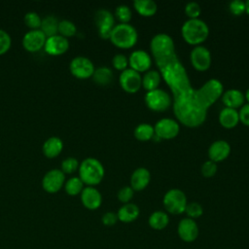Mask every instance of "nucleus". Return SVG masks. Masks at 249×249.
<instances>
[{"label": "nucleus", "instance_id": "nucleus-1", "mask_svg": "<svg viewBox=\"0 0 249 249\" xmlns=\"http://www.w3.org/2000/svg\"><path fill=\"white\" fill-rule=\"evenodd\" d=\"M152 55L173 96V112L188 127L201 125L207 117L199 89L192 87L185 66L179 59L173 39L165 34L155 35L150 43Z\"/></svg>", "mask_w": 249, "mask_h": 249}, {"label": "nucleus", "instance_id": "nucleus-2", "mask_svg": "<svg viewBox=\"0 0 249 249\" xmlns=\"http://www.w3.org/2000/svg\"><path fill=\"white\" fill-rule=\"evenodd\" d=\"M181 35L186 43L194 47L201 45L209 36V27L200 18L186 20L181 27Z\"/></svg>", "mask_w": 249, "mask_h": 249}, {"label": "nucleus", "instance_id": "nucleus-3", "mask_svg": "<svg viewBox=\"0 0 249 249\" xmlns=\"http://www.w3.org/2000/svg\"><path fill=\"white\" fill-rule=\"evenodd\" d=\"M79 177L87 186L98 185L105 175V169L100 160L95 158H86L79 164Z\"/></svg>", "mask_w": 249, "mask_h": 249}, {"label": "nucleus", "instance_id": "nucleus-4", "mask_svg": "<svg viewBox=\"0 0 249 249\" xmlns=\"http://www.w3.org/2000/svg\"><path fill=\"white\" fill-rule=\"evenodd\" d=\"M109 40L119 49L127 50L133 48L138 41V33L129 23H119L112 29Z\"/></svg>", "mask_w": 249, "mask_h": 249}, {"label": "nucleus", "instance_id": "nucleus-5", "mask_svg": "<svg viewBox=\"0 0 249 249\" xmlns=\"http://www.w3.org/2000/svg\"><path fill=\"white\" fill-rule=\"evenodd\" d=\"M187 203V196L180 189L168 190L162 198V204L166 213L172 215H180L184 213Z\"/></svg>", "mask_w": 249, "mask_h": 249}, {"label": "nucleus", "instance_id": "nucleus-6", "mask_svg": "<svg viewBox=\"0 0 249 249\" xmlns=\"http://www.w3.org/2000/svg\"><path fill=\"white\" fill-rule=\"evenodd\" d=\"M146 106L154 112H164L166 111L171 103L172 98L170 94L161 89H156L154 90L147 91L144 97Z\"/></svg>", "mask_w": 249, "mask_h": 249}, {"label": "nucleus", "instance_id": "nucleus-7", "mask_svg": "<svg viewBox=\"0 0 249 249\" xmlns=\"http://www.w3.org/2000/svg\"><path fill=\"white\" fill-rule=\"evenodd\" d=\"M204 105L208 109L211 107L223 94V84L218 79H210L199 88Z\"/></svg>", "mask_w": 249, "mask_h": 249}, {"label": "nucleus", "instance_id": "nucleus-8", "mask_svg": "<svg viewBox=\"0 0 249 249\" xmlns=\"http://www.w3.org/2000/svg\"><path fill=\"white\" fill-rule=\"evenodd\" d=\"M70 72L78 79H88L94 72L93 62L84 55H77L72 58L69 64Z\"/></svg>", "mask_w": 249, "mask_h": 249}, {"label": "nucleus", "instance_id": "nucleus-9", "mask_svg": "<svg viewBox=\"0 0 249 249\" xmlns=\"http://www.w3.org/2000/svg\"><path fill=\"white\" fill-rule=\"evenodd\" d=\"M94 22L98 30V35L102 39H109L115 24L113 14L106 9H99L94 15Z\"/></svg>", "mask_w": 249, "mask_h": 249}, {"label": "nucleus", "instance_id": "nucleus-10", "mask_svg": "<svg viewBox=\"0 0 249 249\" xmlns=\"http://www.w3.org/2000/svg\"><path fill=\"white\" fill-rule=\"evenodd\" d=\"M155 135L160 140H170L175 138L180 132L179 123L170 118H163L159 120L154 125Z\"/></svg>", "mask_w": 249, "mask_h": 249}, {"label": "nucleus", "instance_id": "nucleus-11", "mask_svg": "<svg viewBox=\"0 0 249 249\" xmlns=\"http://www.w3.org/2000/svg\"><path fill=\"white\" fill-rule=\"evenodd\" d=\"M190 59L193 67L198 72L207 71L212 62L210 51L201 45L193 48L190 53Z\"/></svg>", "mask_w": 249, "mask_h": 249}, {"label": "nucleus", "instance_id": "nucleus-12", "mask_svg": "<svg viewBox=\"0 0 249 249\" xmlns=\"http://www.w3.org/2000/svg\"><path fill=\"white\" fill-rule=\"evenodd\" d=\"M121 88L127 93H135L142 87V76L140 73L130 69L129 67L121 72L119 76Z\"/></svg>", "mask_w": 249, "mask_h": 249}, {"label": "nucleus", "instance_id": "nucleus-13", "mask_svg": "<svg viewBox=\"0 0 249 249\" xmlns=\"http://www.w3.org/2000/svg\"><path fill=\"white\" fill-rule=\"evenodd\" d=\"M65 183V174L61 169L53 168L42 178V187L48 193H56Z\"/></svg>", "mask_w": 249, "mask_h": 249}, {"label": "nucleus", "instance_id": "nucleus-14", "mask_svg": "<svg viewBox=\"0 0 249 249\" xmlns=\"http://www.w3.org/2000/svg\"><path fill=\"white\" fill-rule=\"evenodd\" d=\"M128 66L130 69L140 74L145 73L151 69L152 57L150 53H148L146 51H133L128 56Z\"/></svg>", "mask_w": 249, "mask_h": 249}, {"label": "nucleus", "instance_id": "nucleus-15", "mask_svg": "<svg viewBox=\"0 0 249 249\" xmlns=\"http://www.w3.org/2000/svg\"><path fill=\"white\" fill-rule=\"evenodd\" d=\"M177 233L180 239L184 242H193L198 236V226L195 220L188 217L183 218L178 223Z\"/></svg>", "mask_w": 249, "mask_h": 249}, {"label": "nucleus", "instance_id": "nucleus-16", "mask_svg": "<svg viewBox=\"0 0 249 249\" xmlns=\"http://www.w3.org/2000/svg\"><path fill=\"white\" fill-rule=\"evenodd\" d=\"M46 39L47 36L40 28L30 29L23 35L22 45L29 52H37L44 47Z\"/></svg>", "mask_w": 249, "mask_h": 249}, {"label": "nucleus", "instance_id": "nucleus-17", "mask_svg": "<svg viewBox=\"0 0 249 249\" xmlns=\"http://www.w3.org/2000/svg\"><path fill=\"white\" fill-rule=\"evenodd\" d=\"M69 48V41L66 37L55 34L50 37H47L44 49L45 51L52 55H59L65 53Z\"/></svg>", "mask_w": 249, "mask_h": 249}, {"label": "nucleus", "instance_id": "nucleus-18", "mask_svg": "<svg viewBox=\"0 0 249 249\" xmlns=\"http://www.w3.org/2000/svg\"><path fill=\"white\" fill-rule=\"evenodd\" d=\"M207 154L209 160L216 163L223 161L231 154V145L226 140H216L209 146Z\"/></svg>", "mask_w": 249, "mask_h": 249}, {"label": "nucleus", "instance_id": "nucleus-19", "mask_svg": "<svg viewBox=\"0 0 249 249\" xmlns=\"http://www.w3.org/2000/svg\"><path fill=\"white\" fill-rule=\"evenodd\" d=\"M81 201L87 209L95 210L99 208L102 203V196L96 188L87 186L81 193Z\"/></svg>", "mask_w": 249, "mask_h": 249}, {"label": "nucleus", "instance_id": "nucleus-20", "mask_svg": "<svg viewBox=\"0 0 249 249\" xmlns=\"http://www.w3.org/2000/svg\"><path fill=\"white\" fill-rule=\"evenodd\" d=\"M151 182V173L145 167H138L133 170L130 176V187L134 192L143 191Z\"/></svg>", "mask_w": 249, "mask_h": 249}, {"label": "nucleus", "instance_id": "nucleus-21", "mask_svg": "<svg viewBox=\"0 0 249 249\" xmlns=\"http://www.w3.org/2000/svg\"><path fill=\"white\" fill-rule=\"evenodd\" d=\"M221 98L225 107L235 109V110L242 107L245 102L244 93L241 90L236 89H231L224 91Z\"/></svg>", "mask_w": 249, "mask_h": 249}, {"label": "nucleus", "instance_id": "nucleus-22", "mask_svg": "<svg viewBox=\"0 0 249 249\" xmlns=\"http://www.w3.org/2000/svg\"><path fill=\"white\" fill-rule=\"evenodd\" d=\"M139 214H140L139 207L132 202L123 204L117 212L119 221L124 224L134 222L139 217Z\"/></svg>", "mask_w": 249, "mask_h": 249}, {"label": "nucleus", "instance_id": "nucleus-23", "mask_svg": "<svg viewBox=\"0 0 249 249\" xmlns=\"http://www.w3.org/2000/svg\"><path fill=\"white\" fill-rule=\"evenodd\" d=\"M219 123L220 124L227 129H231L235 127L239 123L238 111L235 109L224 107L219 113Z\"/></svg>", "mask_w": 249, "mask_h": 249}, {"label": "nucleus", "instance_id": "nucleus-24", "mask_svg": "<svg viewBox=\"0 0 249 249\" xmlns=\"http://www.w3.org/2000/svg\"><path fill=\"white\" fill-rule=\"evenodd\" d=\"M63 149V141L58 136H51L47 138L42 146V151L47 158L57 157Z\"/></svg>", "mask_w": 249, "mask_h": 249}, {"label": "nucleus", "instance_id": "nucleus-25", "mask_svg": "<svg viewBox=\"0 0 249 249\" xmlns=\"http://www.w3.org/2000/svg\"><path fill=\"white\" fill-rule=\"evenodd\" d=\"M133 8L141 17L145 18L155 16L158 11V5L153 0H135Z\"/></svg>", "mask_w": 249, "mask_h": 249}, {"label": "nucleus", "instance_id": "nucleus-26", "mask_svg": "<svg viewBox=\"0 0 249 249\" xmlns=\"http://www.w3.org/2000/svg\"><path fill=\"white\" fill-rule=\"evenodd\" d=\"M148 224L150 228H152L153 230L161 231L168 226L169 216L165 211H154L148 218Z\"/></svg>", "mask_w": 249, "mask_h": 249}, {"label": "nucleus", "instance_id": "nucleus-27", "mask_svg": "<svg viewBox=\"0 0 249 249\" xmlns=\"http://www.w3.org/2000/svg\"><path fill=\"white\" fill-rule=\"evenodd\" d=\"M161 79L160 71L150 69L142 76V88L147 91L159 89Z\"/></svg>", "mask_w": 249, "mask_h": 249}, {"label": "nucleus", "instance_id": "nucleus-28", "mask_svg": "<svg viewBox=\"0 0 249 249\" xmlns=\"http://www.w3.org/2000/svg\"><path fill=\"white\" fill-rule=\"evenodd\" d=\"M113 71L107 66H100L94 69L92 80L100 86H108L113 80Z\"/></svg>", "mask_w": 249, "mask_h": 249}, {"label": "nucleus", "instance_id": "nucleus-29", "mask_svg": "<svg viewBox=\"0 0 249 249\" xmlns=\"http://www.w3.org/2000/svg\"><path fill=\"white\" fill-rule=\"evenodd\" d=\"M58 22L59 20L57 19L56 17L53 15L46 16L42 18L40 29L43 31V33L47 37L55 35L57 34V30H58Z\"/></svg>", "mask_w": 249, "mask_h": 249}, {"label": "nucleus", "instance_id": "nucleus-30", "mask_svg": "<svg viewBox=\"0 0 249 249\" xmlns=\"http://www.w3.org/2000/svg\"><path fill=\"white\" fill-rule=\"evenodd\" d=\"M134 137L141 141V142H146L149 141L151 139L154 138L155 136V130H154V126L150 124L147 123H142L139 124L133 131Z\"/></svg>", "mask_w": 249, "mask_h": 249}, {"label": "nucleus", "instance_id": "nucleus-31", "mask_svg": "<svg viewBox=\"0 0 249 249\" xmlns=\"http://www.w3.org/2000/svg\"><path fill=\"white\" fill-rule=\"evenodd\" d=\"M84 185L85 184L79 176H73L65 181L64 189L69 196H77L82 193L83 189L85 188Z\"/></svg>", "mask_w": 249, "mask_h": 249}, {"label": "nucleus", "instance_id": "nucleus-32", "mask_svg": "<svg viewBox=\"0 0 249 249\" xmlns=\"http://www.w3.org/2000/svg\"><path fill=\"white\" fill-rule=\"evenodd\" d=\"M57 32L58 34L67 38L69 36H73L77 32V27L73 21L64 18L62 20H59Z\"/></svg>", "mask_w": 249, "mask_h": 249}, {"label": "nucleus", "instance_id": "nucleus-33", "mask_svg": "<svg viewBox=\"0 0 249 249\" xmlns=\"http://www.w3.org/2000/svg\"><path fill=\"white\" fill-rule=\"evenodd\" d=\"M115 17L120 23H129L132 18V12L126 5H119L115 10Z\"/></svg>", "mask_w": 249, "mask_h": 249}, {"label": "nucleus", "instance_id": "nucleus-34", "mask_svg": "<svg viewBox=\"0 0 249 249\" xmlns=\"http://www.w3.org/2000/svg\"><path fill=\"white\" fill-rule=\"evenodd\" d=\"M185 213L188 218L195 220V219H197L202 216L203 208H202L201 204H199L198 202H196V201L188 202L186 209H185Z\"/></svg>", "mask_w": 249, "mask_h": 249}, {"label": "nucleus", "instance_id": "nucleus-35", "mask_svg": "<svg viewBox=\"0 0 249 249\" xmlns=\"http://www.w3.org/2000/svg\"><path fill=\"white\" fill-rule=\"evenodd\" d=\"M24 22L25 24L30 27L31 29H38L41 26L42 18H40L39 14L34 11H29L24 15Z\"/></svg>", "mask_w": 249, "mask_h": 249}, {"label": "nucleus", "instance_id": "nucleus-36", "mask_svg": "<svg viewBox=\"0 0 249 249\" xmlns=\"http://www.w3.org/2000/svg\"><path fill=\"white\" fill-rule=\"evenodd\" d=\"M112 65L118 71H124L128 68V57L124 53H117L112 58Z\"/></svg>", "mask_w": 249, "mask_h": 249}, {"label": "nucleus", "instance_id": "nucleus-37", "mask_svg": "<svg viewBox=\"0 0 249 249\" xmlns=\"http://www.w3.org/2000/svg\"><path fill=\"white\" fill-rule=\"evenodd\" d=\"M79 164L80 162L78 161V160L74 157H68L65 158L62 161H61V170L63 171V173H73L74 171H76L79 168Z\"/></svg>", "mask_w": 249, "mask_h": 249}, {"label": "nucleus", "instance_id": "nucleus-38", "mask_svg": "<svg viewBox=\"0 0 249 249\" xmlns=\"http://www.w3.org/2000/svg\"><path fill=\"white\" fill-rule=\"evenodd\" d=\"M201 13V8L196 2H189L185 6V14L189 18V19L199 18Z\"/></svg>", "mask_w": 249, "mask_h": 249}, {"label": "nucleus", "instance_id": "nucleus-39", "mask_svg": "<svg viewBox=\"0 0 249 249\" xmlns=\"http://www.w3.org/2000/svg\"><path fill=\"white\" fill-rule=\"evenodd\" d=\"M133 196H134V191H133V189H132L130 186H124V187H123L122 189L119 190V192H118V194H117L118 199H119L123 204H125V203L130 202L131 199L133 198Z\"/></svg>", "mask_w": 249, "mask_h": 249}, {"label": "nucleus", "instance_id": "nucleus-40", "mask_svg": "<svg viewBox=\"0 0 249 249\" xmlns=\"http://www.w3.org/2000/svg\"><path fill=\"white\" fill-rule=\"evenodd\" d=\"M218 170L217 163L212 160H206L201 165V174L205 178H211L213 177Z\"/></svg>", "mask_w": 249, "mask_h": 249}, {"label": "nucleus", "instance_id": "nucleus-41", "mask_svg": "<svg viewBox=\"0 0 249 249\" xmlns=\"http://www.w3.org/2000/svg\"><path fill=\"white\" fill-rule=\"evenodd\" d=\"M229 10L233 16L240 17L245 13V2L241 0H233L229 4Z\"/></svg>", "mask_w": 249, "mask_h": 249}, {"label": "nucleus", "instance_id": "nucleus-42", "mask_svg": "<svg viewBox=\"0 0 249 249\" xmlns=\"http://www.w3.org/2000/svg\"><path fill=\"white\" fill-rule=\"evenodd\" d=\"M12 39L10 34L4 29L0 28V54L5 53L11 47Z\"/></svg>", "mask_w": 249, "mask_h": 249}, {"label": "nucleus", "instance_id": "nucleus-43", "mask_svg": "<svg viewBox=\"0 0 249 249\" xmlns=\"http://www.w3.org/2000/svg\"><path fill=\"white\" fill-rule=\"evenodd\" d=\"M118 221H119V219H118L117 213L112 212V211H108V212L104 213L102 215V218H101L102 224L104 226H107V227H112V226L116 225V223Z\"/></svg>", "mask_w": 249, "mask_h": 249}, {"label": "nucleus", "instance_id": "nucleus-44", "mask_svg": "<svg viewBox=\"0 0 249 249\" xmlns=\"http://www.w3.org/2000/svg\"><path fill=\"white\" fill-rule=\"evenodd\" d=\"M239 123L243 124L246 126H249V103L244 104L238 110Z\"/></svg>", "mask_w": 249, "mask_h": 249}, {"label": "nucleus", "instance_id": "nucleus-45", "mask_svg": "<svg viewBox=\"0 0 249 249\" xmlns=\"http://www.w3.org/2000/svg\"><path fill=\"white\" fill-rule=\"evenodd\" d=\"M244 97H245V100L247 101V103H249V88L246 89V91L244 93Z\"/></svg>", "mask_w": 249, "mask_h": 249}, {"label": "nucleus", "instance_id": "nucleus-46", "mask_svg": "<svg viewBox=\"0 0 249 249\" xmlns=\"http://www.w3.org/2000/svg\"><path fill=\"white\" fill-rule=\"evenodd\" d=\"M245 13L249 15V0L245 1Z\"/></svg>", "mask_w": 249, "mask_h": 249}]
</instances>
